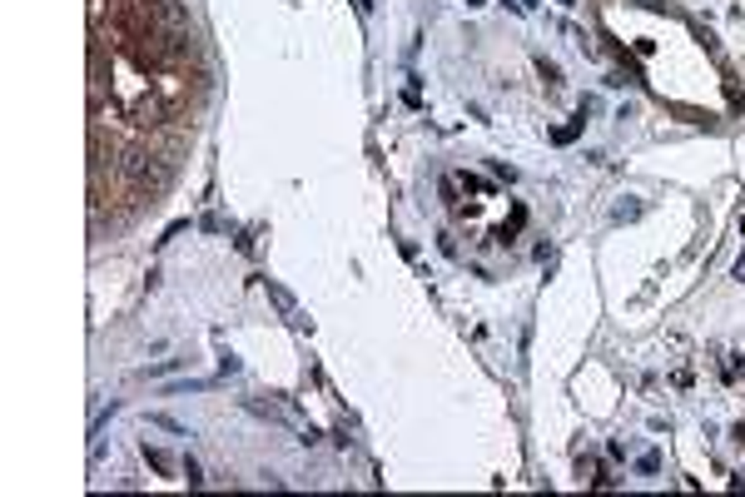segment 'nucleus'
Returning <instances> with one entry per match:
<instances>
[{"label": "nucleus", "instance_id": "f257e3e1", "mask_svg": "<svg viewBox=\"0 0 745 497\" xmlns=\"http://www.w3.org/2000/svg\"><path fill=\"white\" fill-rule=\"evenodd\" d=\"M144 463H149V468H154L159 477H169V472H175V463H169V453H159V448H149V443H144Z\"/></svg>", "mask_w": 745, "mask_h": 497}, {"label": "nucleus", "instance_id": "7ed1b4c3", "mask_svg": "<svg viewBox=\"0 0 745 497\" xmlns=\"http://www.w3.org/2000/svg\"><path fill=\"white\" fill-rule=\"evenodd\" d=\"M537 70H542V80H547V85H552V90H556V85H561V70H556V65H552V60H537Z\"/></svg>", "mask_w": 745, "mask_h": 497}, {"label": "nucleus", "instance_id": "423d86ee", "mask_svg": "<svg viewBox=\"0 0 745 497\" xmlns=\"http://www.w3.org/2000/svg\"><path fill=\"white\" fill-rule=\"evenodd\" d=\"M735 279H740V284H745V259H740V264H735Z\"/></svg>", "mask_w": 745, "mask_h": 497}, {"label": "nucleus", "instance_id": "39448f33", "mask_svg": "<svg viewBox=\"0 0 745 497\" xmlns=\"http://www.w3.org/2000/svg\"><path fill=\"white\" fill-rule=\"evenodd\" d=\"M730 437H735V443H740V448H745V423H740V428H735V433H730Z\"/></svg>", "mask_w": 745, "mask_h": 497}, {"label": "nucleus", "instance_id": "f03ea898", "mask_svg": "<svg viewBox=\"0 0 745 497\" xmlns=\"http://www.w3.org/2000/svg\"><path fill=\"white\" fill-rule=\"evenodd\" d=\"M631 219H641V204H636V199L616 204V224H631Z\"/></svg>", "mask_w": 745, "mask_h": 497}, {"label": "nucleus", "instance_id": "20e7f679", "mask_svg": "<svg viewBox=\"0 0 745 497\" xmlns=\"http://www.w3.org/2000/svg\"><path fill=\"white\" fill-rule=\"evenodd\" d=\"M184 482H189V487H204V472H199L194 458H184Z\"/></svg>", "mask_w": 745, "mask_h": 497}]
</instances>
